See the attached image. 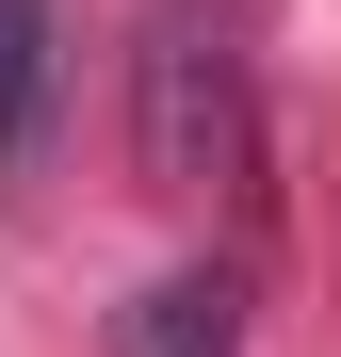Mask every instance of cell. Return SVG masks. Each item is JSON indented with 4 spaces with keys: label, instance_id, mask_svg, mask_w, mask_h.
<instances>
[{
    "label": "cell",
    "instance_id": "obj_2",
    "mask_svg": "<svg viewBox=\"0 0 341 357\" xmlns=\"http://www.w3.org/2000/svg\"><path fill=\"white\" fill-rule=\"evenodd\" d=\"M260 309H244V260H179V276H146L130 309H114V357H244Z\"/></svg>",
    "mask_w": 341,
    "mask_h": 357
},
{
    "label": "cell",
    "instance_id": "obj_1",
    "mask_svg": "<svg viewBox=\"0 0 341 357\" xmlns=\"http://www.w3.org/2000/svg\"><path fill=\"white\" fill-rule=\"evenodd\" d=\"M130 146H146V195H179V211L260 195V0H146Z\"/></svg>",
    "mask_w": 341,
    "mask_h": 357
},
{
    "label": "cell",
    "instance_id": "obj_3",
    "mask_svg": "<svg viewBox=\"0 0 341 357\" xmlns=\"http://www.w3.org/2000/svg\"><path fill=\"white\" fill-rule=\"evenodd\" d=\"M49 98H66V33H49V0H0V195H33Z\"/></svg>",
    "mask_w": 341,
    "mask_h": 357
}]
</instances>
